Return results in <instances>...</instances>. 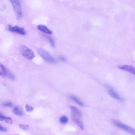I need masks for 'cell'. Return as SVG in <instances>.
I'll return each instance as SVG.
<instances>
[{
    "label": "cell",
    "mask_w": 135,
    "mask_h": 135,
    "mask_svg": "<svg viewBox=\"0 0 135 135\" xmlns=\"http://www.w3.org/2000/svg\"><path fill=\"white\" fill-rule=\"evenodd\" d=\"M19 127L21 129L25 131L28 130L30 128L29 126L26 124H20L19 125Z\"/></svg>",
    "instance_id": "obj_15"
},
{
    "label": "cell",
    "mask_w": 135,
    "mask_h": 135,
    "mask_svg": "<svg viewBox=\"0 0 135 135\" xmlns=\"http://www.w3.org/2000/svg\"><path fill=\"white\" fill-rule=\"evenodd\" d=\"M71 112V117L80 118L82 117L81 113L79 110L76 107L71 106L70 107Z\"/></svg>",
    "instance_id": "obj_8"
},
{
    "label": "cell",
    "mask_w": 135,
    "mask_h": 135,
    "mask_svg": "<svg viewBox=\"0 0 135 135\" xmlns=\"http://www.w3.org/2000/svg\"><path fill=\"white\" fill-rule=\"evenodd\" d=\"M70 98L73 100L79 106L81 107L84 106V104L83 102L75 96L71 95L70 96Z\"/></svg>",
    "instance_id": "obj_12"
},
{
    "label": "cell",
    "mask_w": 135,
    "mask_h": 135,
    "mask_svg": "<svg viewBox=\"0 0 135 135\" xmlns=\"http://www.w3.org/2000/svg\"><path fill=\"white\" fill-rule=\"evenodd\" d=\"M0 75L12 80L15 79V77L12 74L1 64H0Z\"/></svg>",
    "instance_id": "obj_5"
},
{
    "label": "cell",
    "mask_w": 135,
    "mask_h": 135,
    "mask_svg": "<svg viewBox=\"0 0 135 135\" xmlns=\"http://www.w3.org/2000/svg\"><path fill=\"white\" fill-rule=\"evenodd\" d=\"M7 130V129L3 127V126L0 125V131L4 132L6 131Z\"/></svg>",
    "instance_id": "obj_20"
},
{
    "label": "cell",
    "mask_w": 135,
    "mask_h": 135,
    "mask_svg": "<svg viewBox=\"0 0 135 135\" xmlns=\"http://www.w3.org/2000/svg\"><path fill=\"white\" fill-rule=\"evenodd\" d=\"M73 120L76 124L82 130L84 128V124L83 122L80 119L75 117H71Z\"/></svg>",
    "instance_id": "obj_11"
},
{
    "label": "cell",
    "mask_w": 135,
    "mask_h": 135,
    "mask_svg": "<svg viewBox=\"0 0 135 135\" xmlns=\"http://www.w3.org/2000/svg\"><path fill=\"white\" fill-rule=\"evenodd\" d=\"M16 18L20 20L22 16V11L20 3L18 0H11Z\"/></svg>",
    "instance_id": "obj_4"
},
{
    "label": "cell",
    "mask_w": 135,
    "mask_h": 135,
    "mask_svg": "<svg viewBox=\"0 0 135 135\" xmlns=\"http://www.w3.org/2000/svg\"><path fill=\"white\" fill-rule=\"evenodd\" d=\"M37 29L39 30L48 34H52V32L46 26L43 25H40L37 26Z\"/></svg>",
    "instance_id": "obj_10"
},
{
    "label": "cell",
    "mask_w": 135,
    "mask_h": 135,
    "mask_svg": "<svg viewBox=\"0 0 135 135\" xmlns=\"http://www.w3.org/2000/svg\"><path fill=\"white\" fill-rule=\"evenodd\" d=\"M119 68L122 70L129 72L134 75L135 74L134 69L131 65H124L120 66L119 67Z\"/></svg>",
    "instance_id": "obj_9"
},
{
    "label": "cell",
    "mask_w": 135,
    "mask_h": 135,
    "mask_svg": "<svg viewBox=\"0 0 135 135\" xmlns=\"http://www.w3.org/2000/svg\"><path fill=\"white\" fill-rule=\"evenodd\" d=\"M59 58L61 61H66L67 59L64 56H60L59 57Z\"/></svg>",
    "instance_id": "obj_21"
},
{
    "label": "cell",
    "mask_w": 135,
    "mask_h": 135,
    "mask_svg": "<svg viewBox=\"0 0 135 135\" xmlns=\"http://www.w3.org/2000/svg\"><path fill=\"white\" fill-rule=\"evenodd\" d=\"M37 52L41 57L45 61L53 64L56 62V60L45 50L40 48L37 50Z\"/></svg>",
    "instance_id": "obj_2"
},
{
    "label": "cell",
    "mask_w": 135,
    "mask_h": 135,
    "mask_svg": "<svg viewBox=\"0 0 135 135\" xmlns=\"http://www.w3.org/2000/svg\"><path fill=\"white\" fill-rule=\"evenodd\" d=\"M2 105L4 107L8 108L12 107L13 106L12 103L10 102H4Z\"/></svg>",
    "instance_id": "obj_16"
},
{
    "label": "cell",
    "mask_w": 135,
    "mask_h": 135,
    "mask_svg": "<svg viewBox=\"0 0 135 135\" xmlns=\"http://www.w3.org/2000/svg\"><path fill=\"white\" fill-rule=\"evenodd\" d=\"M8 29L10 31L15 32L19 34L24 35L26 34V32L24 29L18 26H12L9 25Z\"/></svg>",
    "instance_id": "obj_6"
},
{
    "label": "cell",
    "mask_w": 135,
    "mask_h": 135,
    "mask_svg": "<svg viewBox=\"0 0 135 135\" xmlns=\"http://www.w3.org/2000/svg\"><path fill=\"white\" fill-rule=\"evenodd\" d=\"M25 107L26 110L28 112H32L34 110V108L33 107L29 105L28 104H26L25 105Z\"/></svg>",
    "instance_id": "obj_19"
},
{
    "label": "cell",
    "mask_w": 135,
    "mask_h": 135,
    "mask_svg": "<svg viewBox=\"0 0 135 135\" xmlns=\"http://www.w3.org/2000/svg\"><path fill=\"white\" fill-rule=\"evenodd\" d=\"M14 135H19L18 134H15Z\"/></svg>",
    "instance_id": "obj_23"
},
{
    "label": "cell",
    "mask_w": 135,
    "mask_h": 135,
    "mask_svg": "<svg viewBox=\"0 0 135 135\" xmlns=\"http://www.w3.org/2000/svg\"><path fill=\"white\" fill-rule=\"evenodd\" d=\"M4 121L7 123L9 124H12L13 121L12 118L9 117H6Z\"/></svg>",
    "instance_id": "obj_17"
},
{
    "label": "cell",
    "mask_w": 135,
    "mask_h": 135,
    "mask_svg": "<svg viewBox=\"0 0 135 135\" xmlns=\"http://www.w3.org/2000/svg\"><path fill=\"white\" fill-rule=\"evenodd\" d=\"M112 122L113 124L117 127L129 133L132 135H134L135 130L132 127L114 119L112 120Z\"/></svg>",
    "instance_id": "obj_3"
},
{
    "label": "cell",
    "mask_w": 135,
    "mask_h": 135,
    "mask_svg": "<svg viewBox=\"0 0 135 135\" xmlns=\"http://www.w3.org/2000/svg\"><path fill=\"white\" fill-rule=\"evenodd\" d=\"M6 117L0 113V121H4Z\"/></svg>",
    "instance_id": "obj_22"
},
{
    "label": "cell",
    "mask_w": 135,
    "mask_h": 135,
    "mask_svg": "<svg viewBox=\"0 0 135 135\" xmlns=\"http://www.w3.org/2000/svg\"><path fill=\"white\" fill-rule=\"evenodd\" d=\"M18 49L22 55L25 57L31 60L35 57L33 52L26 46L23 45H20L18 46Z\"/></svg>",
    "instance_id": "obj_1"
},
{
    "label": "cell",
    "mask_w": 135,
    "mask_h": 135,
    "mask_svg": "<svg viewBox=\"0 0 135 135\" xmlns=\"http://www.w3.org/2000/svg\"><path fill=\"white\" fill-rule=\"evenodd\" d=\"M48 39L50 43L51 46L52 47H54L55 46V43L54 40L50 37H48Z\"/></svg>",
    "instance_id": "obj_18"
},
{
    "label": "cell",
    "mask_w": 135,
    "mask_h": 135,
    "mask_svg": "<svg viewBox=\"0 0 135 135\" xmlns=\"http://www.w3.org/2000/svg\"><path fill=\"white\" fill-rule=\"evenodd\" d=\"M13 112L14 114L17 116H21L23 114V111L18 107H14L13 110Z\"/></svg>",
    "instance_id": "obj_13"
},
{
    "label": "cell",
    "mask_w": 135,
    "mask_h": 135,
    "mask_svg": "<svg viewBox=\"0 0 135 135\" xmlns=\"http://www.w3.org/2000/svg\"><path fill=\"white\" fill-rule=\"evenodd\" d=\"M106 87L108 93L111 97L118 100H122V98L111 86L107 85Z\"/></svg>",
    "instance_id": "obj_7"
},
{
    "label": "cell",
    "mask_w": 135,
    "mask_h": 135,
    "mask_svg": "<svg viewBox=\"0 0 135 135\" xmlns=\"http://www.w3.org/2000/svg\"><path fill=\"white\" fill-rule=\"evenodd\" d=\"M60 122L62 124H65L68 121V118L66 116L63 115L61 116L59 118Z\"/></svg>",
    "instance_id": "obj_14"
}]
</instances>
